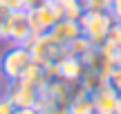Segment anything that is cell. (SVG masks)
Returning <instances> with one entry per match:
<instances>
[{
    "label": "cell",
    "mask_w": 121,
    "mask_h": 114,
    "mask_svg": "<svg viewBox=\"0 0 121 114\" xmlns=\"http://www.w3.org/2000/svg\"><path fill=\"white\" fill-rule=\"evenodd\" d=\"M117 65H121V49H119V54H117Z\"/></svg>",
    "instance_id": "obj_14"
},
{
    "label": "cell",
    "mask_w": 121,
    "mask_h": 114,
    "mask_svg": "<svg viewBox=\"0 0 121 114\" xmlns=\"http://www.w3.org/2000/svg\"><path fill=\"white\" fill-rule=\"evenodd\" d=\"M108 83L121 94V65H114V69L110 72V76H108Z\"/></svg>",
    "instance_id": "obj_8"
},
{
    "label": "cell",
    "mask_w": 121,
    "mask_h": 114,
    "mask_svg": "<svg viewBox=\"0 0 121 114\" xmlns=\"http://www.w3.org/2000/svg\"><path fill=\"white\" fill-rule=\"evenodd\" d=\"M52 4L58 11V16L67 20H81V16L85 13V7L78 0H52Z\"/></svg>",
    "instance_id": "obj_5"
},
{
    "label": "cell",
    "mask_w": 121,
    "mask_h": 114,
    "mask_svg": "<svg viewBox=\"0 0 121 114\" xmlns=\"http://www.w3.org/2000/svg\"><path fill=\"white\" fill-rule=\"evenodd\" d=\"M105 43L112 45V47H117V49H121V22H112V27H110V31H108Z\"/></svg>",
    "instance_id": "obj_6"
},
{
    "label": "cell",
    "mask_w": 121,
    "mask_h": 114,
    "mask_svg": "<svg viewBox=\"0 0 121 114\" xmlns=\"http://www.w3.org/2000/svg\"><path fill=\"white\" fill-rule=\"evenodd\" d=\"M25 2H27V0H0V4H2L4 9H9V11H16V9H25Z\"/></svg>",
    "instance_id": "obj_9"
},
{
    "label": "cell",
    "mask_w": 121,
    "mask_h": 114,
    "mask_svg": "<svg viewBox=\"0 0 121 114\" xmlns=\"http://www.w3.org/2000/svg\"><path fill=\"white\" fill-rule=\"evenodd\" d=\"M13 114H38V112H36V107H18V110H13Z\"/></svg>",
    "instance_id": "obj_12"
},
{
    "label": "cell",
    "mask_w": 121,
    "mask_h": 114,
    "mask_svg": "<svg viewBox=\"0 0 121 114\" xmlns=\"http://www.w3.org/2000/svg\"><path fill=\"white\" fill-rule=\"evenodd\" d=\"M29 65H31V54H29V49H27L25 45L9 47L7 54L2 56V69L7 72V76L13 78V81L20 78Z\"/></svg>",
    "instance_id": "obj_2"
},
{
    "label": "cell",
    "mask_w": 121,
    "mask_h": 114,
    "mask_svg": "<svg viewBox=\"0 0 121 114\" xmlns=\"http://www.w3.org/2000/svg\"><path fill=\"white\" fill-rule=\"evenodd\" d=\"M112 22H114V18L108 11H85L78 20V25H81V34L94 47H99L101 43H105Z\"/></svg>",
    "instance_id": "obj_1"
},
{
    "label": "cell",
    "mask_w": 121,
    "mask_h": 114,
    "mask_svg": "<svg viewBox=\"0 0 121 114\" xmlns=\"http://www.w3.org/2000/svg\"><path fill=\"white\" fill-rule=\"evenodd\" d=\"M117 114H121V94H119V103H117Z\"/></svg>",
    "instance_id": "obj_13"
},
{
    "label": "cell",
    "mask_w": 121,
    "mask_h": 114,
    "mask_svg": "<svg viewBox=\"0 0 121 114\" xmlns=\"http://www.w3.org/2000/svg\"><path fill=\"white\" fill-rule=\"evenodd\" d=\"M112 0H83L85 11H108Z\"/></svg>",
    "instance_id": "obj_7"
},
{
    "label": "cell",
    "mask_w": 121,
    "mask_h": 114,
    "mask_svg": "<svg viewBox=\"0 0 121 114\" xmlns=\"http://www.w3.org/2000/svg\"><path fill=\"white\" fill-rule=\"evenodd\" d=\"M108 13L114 18V22H121V0H112V2H110Z\"/></svg>",
    "instance_id": "obj_10"
},
{
    "label": "cell",
    "mask_w": 121,
    "mask_h": 114,
    "mask_svg": "<svg viewBox=\"0 0 121 114\" xmlns=\"http://www.w3.org/2000/svg\"><path fill=\"white\" fill-rule=\"evenodd\" d=\"M92 101H94V114H117L119 92L110 83H103L99 90L92 92Z\"/></svg>",
    "instance_id": "obj_3"
},
{
    "label": "cell",
    "mask_w": 121,
    "mask_h": 114,
    "mask_svg": "<svg viewBox=\"0 0 121 114\" xmlns=\"http://www.w3.org/2000/svg\"><path fill=\"white\" fill-rule=\"evenodd\" d=\"M78 2H83V0H78Z\"/></svg>",
    "instance_id": "obj_15"
},
{
    "label": "cell",
    "mask_w": 121,
    "mask_h": 114,
    "mask_svg": "<svg viewBox=\"0 0 121 114\" xmlns=\"http://www.w3.org/2000/svg\"><path fill=\"white\" fill-rule=\"evenodd\" d=\"M47 34L52 36L56 43H60L63 47H67L72 40H76L78 36H81V25H78V20H67V18H60V20L47 31Z\"/></svg>",
    "instance_id": "obj_4"
},
{
    "label": "cell",
    "mask_w": 121,
    "mask_h": 114,
    "mask_svg": "<svg viewBox=\"0 0 121 114\" xmlns=\"http://www.w3.org/2000/svg\"><path fill=\"white\" fill-rule=\"evenodd\" d=\"M16 105H13L11 98H0V114H13Z\"/></svg>",
    "instance_id": "obj_11"
}]
</instances>
